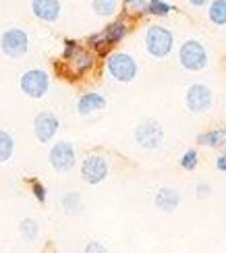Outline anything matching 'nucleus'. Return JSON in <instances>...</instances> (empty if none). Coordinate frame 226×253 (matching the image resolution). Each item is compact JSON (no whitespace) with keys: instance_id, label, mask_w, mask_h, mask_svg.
<instances>
[{"instance_id":"1","label":"nucleus","mask_w":226,"mask_h":253,"mask_svg":"<svg viewBox=\"0 0 226 253\" xmlns=\"http://www.w3.org/2000/svg\"><path fill=\"white\" fill-rule=\"evenodd\" d=\"M172 46H175V36H172V31L168 27H164V25H149L147 27L145 50L152 58H158V60L166 58L172 52Z\"/></svg>"},{"instance_id":"2","label":"nucleus","mask_w":226,"mask_h":253,"mask_svg":"<svg viewBox=\"0 0 226 253\" xmlns=\"http://www.w3.org/2000/svg\"><path fill=\"white\" fill-rule=\"evenodd\" d=\"M106 71L118 83H131L137 77L139 67L131 54H127V52H112L106 58Z\"/></svg>"},{"instance_id":"3","label":"nucleus","mask_w":226,"mask_h":253,"mask_svg":"<svg viewBox=\"0 0 226 253\" xmlns=\"http://www.w3.org/2000/svg\"><path fill=\"white\" fill-rule=\"evenodd\" d=\"M133 139H135V143L139 147H141V150L154 152V150H160L162 143H164V129H162V125H160L158 121L145 119V121H141L135 126Z\"/></svg>"},{"instance_id":"4","label":"nucleus","mask_w":226,"mask_h":253,"mask_svg":"<svg viewBox=\"0 0 226 253\" xmlns=\"http://www.w3.org/2000/svg\"><path fill=\"white\" fill-rule=\"evenodd\" d=\"M179 62L182 69H187L191 73H197V71H203L208 67V50L206 46L201 44L197 40H187L185 44L179 48Z\"/></svg>"},{"instance_id":"5","label":"nucleus","mask_w":226,"mask_h":253,"mask_svg":"<svg viewBox=\"0 0 226 253\" xmlns=\"http://www.w3.org/2000/svg\"><path fill=\"white\" fill-rule=\"evenodd\" d=\"M19 87L31 100H42L50 91V75L44 69H29L19 79Z\"/></svg>"},{"instance_id":"6","label":"nucleus","mask_w":226,"mask_h":253,"mask_svg":"<svg viewBox=\"0 0 226 253\" xmlns=\"http://www.w3.org/2000/svg\"><path fill=\"white\" fill-rule=\"evenodd\" d=\"M0 50L8 58H23L29 50V36L21 27H8L0 36Z\"/></svg>"},{"instance_id":"7","label":"nucleus","mask_w":226,"mask_h":253,"mask_svg":"<svg viewBox=\"0 0 226 253\" xmlns=\"http://www.w3.org/2000/svg\"><path fill=\"white\" fill-rule=\"evenodd\" d=\"M48 162L60 174L71 172L75 168V164H77V150H75V145L69 141H58L50 147Z\"/></svg>"},{"instance_id":"8","label":"nucleus","mask_w":226,"mask_h":253,"mask_svg":"<svg viewBox=\"0 0 226 253\" xmlns=\"http://www.w3.org/2000/svg\"><path fill=\"white\" fill-rule=\"evenodd\" d=\"M185 106L193 114H206L214 106V91L203 83H193L185 93Z\"/></svg>"},{"instance_id":"9","label":"nucleus","mask_w":226,"mask_h":253,"mask_svg":"<svg viewBox=\"0 0 226 253\" xmlns=\"http://www.w3.org/2000/svg\"><path fill=\"white\" fill-rule=\"evenodd\" d=\"M110 164L102 154H91L81 162V178L88 185H100L108 178Z\"/></svg>"},{"instance_id":"10","label":"nucleus","mask_w":226,"mask_h":253,"mask_svg":"<svg viewBox=\"0 0 226 253\" xmlns=\"http://www.w3.org/2000/svg\"><path fill=\"white\" fill-rule=\"evenodd\" d=\"M60 129V121L54 112L44 110L34 119V135L40 143H52Z\"/></svg>"},{"instance_id":"11","label":"nucleus","mask_w":226,"mask_h":253,"mask_svg":"<svg viewBox=\"0 0 226 253\" xmlns=\"http://www.w3.org/2000/svg\"><path fill=\"white\" fill-rule=\"evenodd\" d=\"M31 13L44 23H56L62 13L60 0H31Z\"/></svg>"},{"instance_id":"12","label":"nucleus","mask_w":226,"mask_h":253,"mask_svg":"<svg viewBox=\"0 0 226 253\" xmlns=\"http://www.w3.org/2000/svg\"><path fill=\"white\" fill-rule=\"evenodd\" d=\"M106 106H108V100L98 91H88L77 100V112L81 117H91L95 112H102Z\"/></svg>"},{"instance_id":"13","label":"nucleus","mask_w":226,"mask_h":253,"mask_svg":"<svg viewBox=\"0 0 226 253\" xmlns=\"http://www.w3.org/2000/svg\"><path fill=\"white\" fill-rule=\"evenodd\" d=\"M154 206L160 210V212H175V210L181 206V193L177 189H170V187H162L158 189L156 195H154Z\"/></svg>"},{"instance_id":"14","label":"nucleus","mask_w":226,"mask_h":253,"mask_svg":"<svg viewBox=\"0 0 226 253\" xmlns=\"http://www.w3.org/2000/svg\"><path fill=\"white\" fill-rule=\"evenodd\" d=\"M127 34H129V25L125 23V21H114V23H110L102 31V36H104V40H106V44L108 46L121 44V42L127 38Z\"/></svg>"},{"instance_id":"15","label":"nucleus","mask_w":226,"mask_h":253,"mask_svg":"<svg viewBox=\"0 0 226 253\" xmlns=\"http://www.w3.org/2000/svg\"><path fill=\"white\" fill-rule=\"evenodd\" d=\"M71 65H73V69H75L77 75H85V73L91 71L93 65H95V54H93V52H90V50L81 48L77 54L71 58Z\"/></svg>"},{"instance_id":"16","label":"nucleus","mask_w":226,"mask_h":253,"mask_svg":"<svg viewBox=\"0 0 226 253\" xmlns=\"http://www.w3.org/2000/svg\"><path fill=\"white\" fill-rule=\"evenodd\" d=\"M208 17L214 25L224 27L226 25V0H210Z\"/></svg>"},{"instance_id":"17","label":"nucleus","mask_w":226,"mask_h":253,"mask_svg":"<svg viewBox=\"0 0 226 253\" xmlns=\"http://www.w3.org/2000/svg\"><path fill=\"white\" fill-rule=\"evenodd\" d=\"M197 141L206 147H222L226 143V129H212L208 133H201Z\"/></svg>"},{"instance_id":"18","label":"nucleus","mask_w":226,"mask_h":253,"mask_svg":"<svg viewBox=\"0 0 226 253\" xmlns=\"http://www.w3.org/2000/svg\"><path fill=\"white\" fill-rule=\"evenodd\" d=\"M60 206H62V210H64L67 214L75 216V214H79L81 210H83V199H81V195H79L77 191H69V193L62 195Z\"/></svg>"},{"instance_id":"19","label":"nucleus","mask_w":226,"mask_h":253,"mask_svg":"<svg viewBox=\"0 0 226 253\" xmlns=\"http://www.w3.org/2000/svg\"><path fill=\"white\" fill-rule=\"evenodd\" d=\"M19 233H21V237L27 241V243H34V241H38V237H40V224H38V220H34V218L21 220Z\"/></svg>"},{"instance_id":"20","label":"nucleus","mask_w":226,"mask_h":253,"mask_svg":"<svg viewBox=\"0 0 226 253\" xmlns=\"http://www.w3.org/2000/svg\"><path fill=\"white\" fill-rule=\"evenodd\" d=\"M15 154V139L8 131L0 129V162H8Z\"/></svg>"},{"instance_id":"21","label":"nucleus","mask_w":226,"mask_h":253,"mask_svg":"<svg viewBox=\"0 0 226 253\" xmlns=\"http://www.w3.org/2000/svg\"><path fill=\"white\" fill-rule=\"evenodd\" d=\"M143 10L152 17H168L172 13V6L166 2V0H147Z\"/></svg>"},{"instance_id":"22","label":"nucleus","mask_w":226,"mask_h":253,"mask_svg":"<svg viewBox=\"0 0 226 253\" xmlns=\"http://www.w3.org/2000/svg\"><path fill=\"white\" fill-rule=\"evenodd\" d=\"M91 8L98 17H112L118 8V0H91Z\"/></svg>"},{"instance_id":"23","label":"nucleus","mask_w":226,"mask_h":253,"mask_svg":"<svg viewBox=\"0 0 226 253\" xmlns=\"http://www.w3.org/2000/svg\"><path fill=\"white\" fill-rule=\"evenodd\" d=\"M199 164V154L197 150H187L185 154L181 156V166L185 168V170H195Z\"/></svg>"},{"instance_id":"24","label":"nucleus","mask_w":226,"mask_h":253,"mask_svg":"<svg viewBox=\"0 0 226 253\" xmlns=\"http://www.w3.org/2000/svg\"><path fill=\"white\" fill-rule=\"evenodd\" d=\"M88 44L98 52V54H106V52H108V44H106V40H104V36H102V31L100 34H93V36H90L88 38Z\"/></svg>"},{"instance_id":"25","label":"nucleus","mask_w":226,"mask_h":253,"mask_svg":"<svg viewBox=\"0 0 226 253\" xmlns=\"http://www.w3.org/2000/svg\"><path fill=\"white\" fill-rule=\"evenodd\" d=\"M81 50V46H79V42L77 40H64V52H62V58L64 60H71L77 52Z\"/></svg>"},{"instance_id":"26","label":"nucleus","mask_w":226,"mask_h":253,"mask_svg":"<svg viewBox=\"0 0 226 253\" xmlns=\"http://www.w3.org/2000/svg\"><path fill=\"white\" fill-rule=\"evenodd\" d=\"M31 193H34V197L38 199L40 204H44V202H46V195H48V191H46V187L42 185L40 181H31Z\"/></svg>"},{"instance_id":"27","label":"nucleus","mask_w":226,"mask_h":253,"mask_svg":"<svg viewBox=\"0 0 226 253\" xmlns=\"http://www.w3.org/2000/svg\"><path fill=\"white\" fill-rule=\"evenodd\" d=\"M85 251H88V253H104L106 247L102 243H98V241H90V243L85 245Z\"/></svg>"},{"instance_id":"28","label":"nucleus","mask_w":226,"mask_h":253,"mask_svg":"<svg viewBox=\"0 0 226 253\" xmlns=\"http://www.w3.org/2000/svg\"><path fill=\"white\" fill-rule=\"evenodd\" d=\"M195 193H197V197H199V199H206V197L212 193V187H210V185H206V183H201V185H197Z\"/></svg>"},{"instance_id":"29","label":"nucleus","mask_w":226,"mask_h":253,"mask_svg":"<svg viewBox=\"0 0 226 253\" xmlns=\"http://www.w3.org/2000/svg\"><path fill=\"white\" fill-rule=\"evenodd\" d=\"M125 4L135 10H141V8H145V0H125Z\"/></svg>"},{"instance_id":"30","label":"nucleus","mask_w":226,"mask_h":253,"mask_svg":"<svg viewBox=\"0 0 226 253\" xmlns=\"http://www.w3.org/2000/svg\"><path fill=\"white\" fill-rule=\"evenodd\" d=\"M216 168H218V170H222V172H226V154H222L216 160Z\"/></svg>"},{"instance_id":"31","label":"nucleus","mask_w":226,"mask_h":253,"mask_svg":"<svg viewBox=\"0 0 226 253\" xmlns=\"http://www.w3.org/2000/svg\"><path fill=\"white\" fill-rule=\"evenodd\" d=\"M187 2H189L191 6H197V8H199V6H208L210 0H187Z\"/></svg>"}]
</instances>
